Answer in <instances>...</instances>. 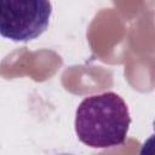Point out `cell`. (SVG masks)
<instances>
[{
  "label": "cell",
  "instance_id": "cell-1",
  "mask_svg": "<svg viewBox=\"0 0 155 155\" xmlns=\"http://www.w3.org/2000/svg\"><path fill=\"white\" fill-rule=\"evenodd\" d=\"M75 132L87 147L107 149L125 143L131 125L126 102L115 92L85 98L75 113Z\"/></svg>",
  "mask_w": 155,
  "mask_h": 155
},
{
  "label": "cell",
  "instance_id": "cell-2",
  "mask_svg": "<svg viewBox=\"0 0 155 155\" xmlns=\"http://www.w3.org/2000/svg\"><path fill=\"white\" fill-rule=\"evenodd\" d=\"M52 4L44 0H0V35L16 42L39 38L50 24Z\"/></svg>",
  "mask_w": 155,
  "mask_h": 155
}]
</instances>
